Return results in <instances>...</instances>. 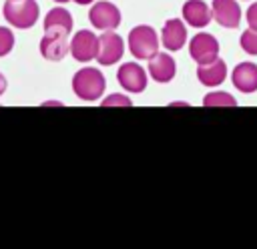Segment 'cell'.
Masks as SVG:
<instances>
[{"label":"cell","mask_w":257,"mask_h":249,"mask_svg":"<svg viewBox=\"0 0 257 249\" xmlns=\"http://www.w3.org/2000/svg\"><path fill=\"white\" fill-rule=\"evenodd\" d=\"M124 54V40L114 34L112 30H104V34L98 36V52H96V62L102 66H110L118 62Z\"/></svg>","instance_id":"4"},{"label":"cell","mask_w":257,"mask_h":249,"mask_svg":"<svg viewBox=\"0 0 257 249\" xmlns=\"http://www.w3.org/2000/svg\"><path fill=\"white\" fill-rule=\"evenodd\" d=\"M239 44H241V48H243L247 54H253V56H257V30H253V28H247V30L241 34V38H239Z\"/></svg>","instance_id":"18"},{"label":"cell","mask_w":257,"mask_h":249,"mask_svg":"<svg viewBox=\"0 0 257 249\" xmlns=\"http://www.w3.org/2000/svg\"><path fill=\"white\" fill-rule=\"evenodd\" d=\"M245 20H247V24H249V28H253V30H257V2H253V4H249V8H247V12H245Z\"/></svg>","instance_id":"21"},{"label":"cell","mask_w":257,"mask_h":249,"mask_svg":"<svg viewBox=\"0 0 257 249\" xmlns=\"http://www.w3.org/2000/svg\"><path fill=\"white\" fill-rule=\"evenodd\" d=\"M128 50L139 60H149L159 52V36L153 26L139 24L128 32Z\"/></svg>","instance_id":"3"},{"label":"cell","mask_w":257,"mask_h":249,"mask_svg":"<svg viewBox=\"0 0 257 249\" xmlns=\"http://www.w3.org/2000/svg\"><path fill=\"white\" fill-rule=\"evenodd\" d=\"M14 48V34L10 28L0 26V56H6Z\"/></svg>","instance_id":"19"},{"label":"cell","mask_w":257,"mask_h":249,"mask_svg":"<svg viewBox=\"0 0 257 249\" xmlns=\"http://www.w3.org/2000/svg\"><path fill=\"white\" fill-rule=\"evenodd\" d=\"M2 14L10 26L26 30L36 24L40 8L36 0H8L2 8Z\"/></svg>","instance_id":"2"},{"label":"cell","mask_w":257,"mask_h":249,"mask_svg":"<svg viewBox=\"0 0 257 249\" xmlns=\"http://www.w3.org/2000/svg\"><path fill=\"white\" fill-rule=\"evenodd\" d=\"M116 80L118 84L126 90V92H133V94H139L147 88V72L141 64L137 62H124L118 66V72H116Z\"/></svg>","instance_id":"6"},{"label":"cell","mask_w":257,"mask_h":249,"mask_svg":"<svg viewBox=\"0 0 257 249\" xmlns=\"http://www.w3.org/2000/svg\"><path fill=\"white\" fill-rule=\"evenodd\" d=\"M88 20L98 30H114L120 24V10L112 2H96L88 12Z\"/></svg>","instance_id":"7"},{"label":"cell","mask_w":257,"mask_h":249,"mask_svg":"<svg viewBox=\"0 0 257 249\" xmlns=\"http://www.w3.org/2000/svg\"><path fill=\"white\" fill-rule=\"evenodd\" d=\"M213 20L223 28H237L241 22V6L237 0H213Z\"/></svg>","instance_id":"9"},{"label":"cell","mask_w":257,"mask_h":249,"mask_svg":"<svg viewBox=\"0 0 257 249\" xmlns=\"http://www.w3.org/2000/svg\"><path fill=\"white\" fill-rule=\"evenodd\" d=\"M54 2H58V4H64V2H68V0H54Z\"/></svg>","instance_id":"24"},{"label":"cell","mask_w":257,"mask_h":249,"mask_svg":"<svg viewBox=\"0 0 257 249\" xmlns=\"http://www.w3.org/2000/svg\"><path fill=\"white\" fill-rule=\"evenodd\" d=\"M66 38L68 36H64V34H46L40 40V54L52 62L62 60L70 52V42Z\"/></svg>","instance_id":"15"},{"label":"cell","mask_w":257,"mask_h":249,"mask_svg":"<svg viewBox=\"0 0 257 249\" xmlns=\"http://www.w3.org/2000/svg\"><path fill=\"white\" fill-rule=\"evenodd\" d=\"M197 78L205 86H219L227 78V64L221 58H215L213 62L199 64L197 66Z\"/></svg>","instance_id":"16"},{"label":"cell","mask_w":257,"mask_h":249,"mask_svg":"<svg viewBox=\"0 0 257 249\" xmlns=\"http://www.w3.org/2000/svg\"><path fill=\"white\" fill-rule=\"evenodd\" d=\"M189 54L197 64H207L219 58V42L209 32H199L189 42Z\"/></svg>","instance_id":"5"},{"label":"cell","mask_w":257,"mask_h":249,"mask_svg":"<svg viewBox=\"0 0 257 249\" xmlns=\"http://www.w3.org/2000/svg\"><path fill=\"white\" fill-rule=\"evenodd\" d=\"M72 2H76V4L84 6V4H90V2H94V0H72Z\"/></svg>","instance_id":"23"},{"label":"cell","mask_w":257,"mask_h":249,"mask_svg":"<svg viewBox=\"0 0 257 249\" xmlns=\"http://www.w3.org/2000/svg\"><path fill=\"white\" fill-rule=\"evenodd\" d=\"M203 106H209V108L211 106H237V100L225 90H213L205 94Z\"/></svg>","instance_id":"17"},{"label":"cell","mask_w":257,"mask_h":249,"mask_svg":"<svg viewBox=\"0 0 257 249\" xmlns=\"http://www.w3.org/2000/svg\"><path fill=\"white\" fill-rule=\"evenodd\" d=\"M98 52V36L90 30H78L70 40V54L78 62H88L96 58Z\"/></svg>","instance_id":"8"},{"label":"cell","mask_w":257,"mask_h":249,"mask_svg":"<svg viewBox=\"0 0 257 249\" xmlns=\"http://www.w3.org/2000/svg\"><path fill=\"white\" fill-rule=\"evenodd\" d=\"M72 30V14L62 8L56 6L52 10H48L46 18H44V32L46 34H64L68 36Z\"/></svg>","instance_id":"14"},{"label":"cell","mask_w":257,"mask_h":249,"mask_svg":"<svg viewBox=\"0 0 257 249\" xmlns=\"http://www.w3.org/2000/svg\"><path fill=\"white\" fill-rule=\"evenodd\" d=\"M183 18L193 28H205L213 20V10L203 0H187L183 4Z\"/></svg>","instance_id":"13"},{"label":"cell","mask_w":257,"mask_h":249,"mask_svg":"<svg viewBox=\"0 0 257 249\" xmlns=\"http://www.w3.org/2000/svg\"><path fill=\"white\" fill-rule=\"evenodd\" d=\"M161 42L167 50H181L187 42V28L185 22L179 18H171L163 24V32H161Z\"/></svg>","instance_id":"11"},{"label":"cell","mask_w":257,"mask_h":249,"mask_svg":"<svg viewBox=\"0 0 257 249\" xmlns=\"http://www.w3.org/2000/svg\"><path fill=\"white\" fill-rule=\"evenodd\" d=\"M4 90H6V78L4 74H0V94H4Z\"/></svg>","instance_id":"22"},{"label":"cell","mask_w":257,"mask_h":249,"mask_svg":"<svg viewBox=\"0 0 257 249\" xmlns=\"http://www.w3.org/2000/svg\"><path fill=\"white\" fill-rule=\"evenodd\" d=\"M100 104L102 106H133V100L126 98L124 94H108Z\"/></svg>","instance_id":"20"},{"label":"cell","mask_w":257,"mask_h":249,"mask_svg":"<svg viewBox=\"0 0 257 249\" xmlns=\"http://www.w3.org/2000/svg\"><path fill=\"white\" fill-rule=\"evenodd\" d=\"M149 74L155 82H171L177 74V62L167 52H157L153 58H149Z\"/></svg>","instance_id":"10"},{"label":"cell","mask_w":257,"mask_h":249,"mask_svg":"<svg viewBox=\"0 0 257 249\" xmlns=\"http://www.w3.org/2000/svg\"><path fill=\"white\" fill-rule=\"evenodd\" d=\"M231 82L239 92H255L257 90V64L239 62L231 72Z\"/></svg>","instance_id":"12"},{"label":"cell","mask_w":257,"mask_h":249,"mask_svg":"<svg viewBox=\"0 0 257 249\" xmlns=\"http://www.w3.org/2000/svg\"><path fill=\"white\" fill-rule=\"evenodd\" d=\"M104 86H106V82H104L102 72L92 66H84L72 76V90L82 100L100 98L104 92Z\"/></svg>","instance_id":"1"}]
</instances>
